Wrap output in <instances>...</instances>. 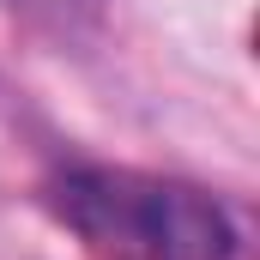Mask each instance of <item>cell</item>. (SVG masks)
Segmentation results:
<instances>
[{"label":"cell","mask_w":260,"mask_h":260,"mask_svg":"<svg viewBox=\"0 0 260 260\" xmlns=\"http://www.w3.org/2000/svg\"><path fill=\"white\" fill-rule=\"evenodd\" d=\"M55 212L109 260H230L236 248L218 200L133 170H67Z\"/></svg>","instance_id":"cell-1"}]
</instances>
